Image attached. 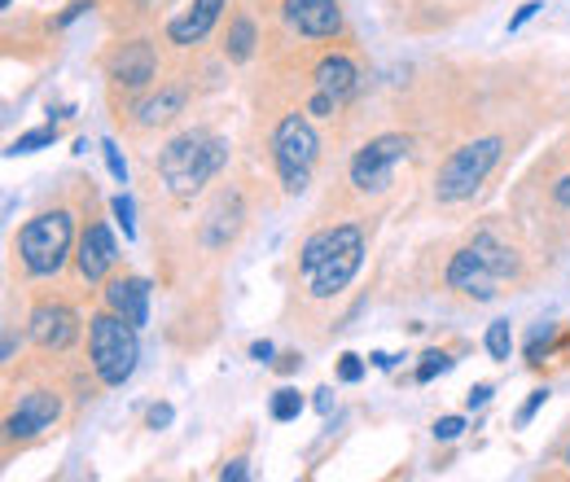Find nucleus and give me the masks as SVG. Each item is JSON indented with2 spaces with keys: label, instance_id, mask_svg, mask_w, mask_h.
I'll return each instance as SVG.
<instances>
[{
  "label": "nucleus",
  "instance_id": "1",
  "mask_svg": "<svg viewBox=\"0 0 570 482\" xmlns=\"http://www.w3.org/2000/svg\"><path fill=\"white\" fill-rule=\"evenodd\" d=\"M360 264H364V233L356 224L312 233L303 242V255H298V268H303L312 298H334L338 289H347L352 276L360 273Z\"/></svg>",
  "mask_w": 570,
  "mask_h": 482
},
{
  "label": "nucleus",
  "instance_id": "2",
  "mask_svg": "<svg viewBox=\"0 0 570 482\" xmlns=\"http://www.w3.org/2000/svg\"><path fill=\"white\" fill-rule=\"evenodd\" d=\"M224 163H228V140L194 128V132L176 137L158 154V176H163V185H167L171 198L189 203L212 176H219Z\"/></svg>",
  "mask_w": 570,
  "mask_h": 482
},
{
  "label": "nucleus",
  "instance_id": "3",
  "mask_svg": "<svg viewBox=\"0 0 570 482\" xmlns=\"http://www.w3.org/2000/svg\"><path fill=\"white\" fill-rule=\"evenodd\" d=\"M88 355H92V368L106 386H124L132 373H137V325L124 321L119 312H101L88 321Z\"/></svg>",
  "mask_w": 570,
  "mask_h": 482
},
{
  "label": "nucleus",
  "instance_id": "4",
  "mask_svg": "<svg viewBox=\"0 0 570 482\" xmlns=\"http://www.w3.org/2000/svg\"><path fill=\"white\" fill-rule=\"evenodd\" d=\"M75 242V219L71 210H45L36 219L22 224L18 233V255H22V268L31 276H53L67 255H71Z\"/></svg>",
  "mask_w": 570,
  "mask_h": 482
},
{
  "label": "nucleus",
  "instance_id": "5",
  "mask_svg": "<svg viewBox=\"0 0 570 482\" xmlns=\"http://www.w3.org/2000/svg\"><path fill=\"white\" fill-rule=\"evenodd\" d=\"M500 137H479L461 149H452V158L439 167L434 176V198L439 203H465L479 194V185L492 176V167L500 163Z\"/></svg>",
  "mask_w": 570,
  "mask_h": 482
},
{
  "label": "nucleus",
  "instance_id": "6",
  "mask_svg": "<svg viewBox=\"0 0 570 482\" xmlns=\"http://www.w3.org/2000/svg\"><path fill=\"white\" fill-rule=\"evenodd\" d=\"M316 149H321V140H316L312 124L303 115H285L282 124H277V132H273V158H277L285 194H303L307 189Z\"/></svg>",
  "mask_w": 570,
  "mask_h": 482
},
{
  "label": "nucleus",
  "instance_id": "7",
  "mask_svg": "<svg viewBox=\"0 0 570 482\" xmlns=\"http://www.w3.org/2000/svg\"><path fill=\"white\" fill-rule=\"evenodd\" d=\"M404 158H409V137H373L352 158V185H356L360 194L386 189Z\"/></svg>",
  "mask_w": 570,
  "mask_h": 482
},
{
  "label": "nucleus",
  "instance_id": "8",
  "mask_svg": "<svg viewBox=\"0 0 570 482\" xmlns=\"http://www.w3.org/2000/svg\"><path fill=\"white\" fill-rule=\"evenodd\" d=\"M500 281H504V276H500L488 259H479L474 246H465V250L452 255V264H448V285L461 289V294H470L474 303H492L500 294Z\"/></svg>",
  "mask_w": 570,
  "mask_h": 482
},
{
  "label": "nucleus",
  "instance_id": "9",
  "mask_svg": "<svg viewBox=\"0 0 570 482\" xmlns=\"http://www.w3.org/2000/svg\"><path fill=\"white\" fill-rule=\"evenodd\" d=\"M285 22L307 40H334L343 31L338 0H285Z\"/></svg>",
  "mask_w": 570,
  "mask_h": 482
},
{
  "label": "nucleus",
  "instance_id": "10",
  "mask_svg": "<svg viewBox=\"0 0 570 482\" xmlns=\"http://www.w3.org/2000/svg\"><path fill=\"white\" fill-rule=\"evenodd\" d=\"M58 416H62V400H58L53 391H31V395H22V404L9 413L4 434H9V439H36V434H45Z\"/></svg>",
  "mask_w": 570,
  "mask_h": 482
},
{
  "label": "nucleus",
  "instance_id": "11",
  "mask_svg": "<svg viewBox=\"0 0 570 482\" xmlns=\"http://www.w3.org/2000/svg\"><path fill=\"white\" fill-rule=\"evenodd\" d=\"M27 325H31V343L45 346V351H62V346H71L75 334H79L75 312L62 307V303H40Z\"/></svg>",
  "mask_w": 570,
  "mask_h": 482
},
{
  "label": "nucleus",
  "instance_id": "12",
  "mask_svg": "<svg viewBox=\"0 0 570 482\" xmlns=\"http://www.w3.org/2000/svg\"><path fill=\"white\" fill-rule=\"evenodd\" d=\"M115 259H119L115 233H110L106 224H92V228L83 233V242H79V255H75V264H79L83 281H101V276L115 268Z\"/></svg>",
  "mask_w": 570,
  "mask_h": 482
},
{
  "label": "nucleus",
  "instance_id": "13",
  "mask_svg": "<svg viewBox=\"0 0 570 482\" xmlns=\"http://www.w3.org/2000/svg\"><path fill=\"white\" fill-rule=\"evenodd\" d=\"M149 281L145 276H119V281H110L106 285V307L110 312H119L124 321H132L137 329H141L145 321H149Z\"/></svg>",
  "mask_w": 570,
  "mask_h": 482
},
{
  "label": "nucleus",
  "instance_id": "14",
  "mask_svg": "<svg viewBox=\"0 0 570 482\" xmlns=\"http://www.w3.org/2000/svg\"><path fill=\"white\" fill-rule=\"evenodd\" d=\"M224 9H228V0H194V4H189V13H180V18H171V22H167L171 45H198V40H207Z\"/></svg>",
  "mask_w": 570,
  "mask_h": 482
},
{
  "label": "nucleus",
  "instance_id": "15",
  "mask_svg": "<svg viewBox=\"0 0 570 482\" xmlns=\"http://www.w3.org/2000/svg\"><path fill=\"white\" fill-rule=\"evenodd\" d=\"M360 88V70L352 58H343V53H330V58H321L316 62V92H330L338 106L343 101H352Z\"/></svg>",
  "mask_w": 570,
  "mask_h": 482
},
{
  "label": "nucleus",
  "instance_id": "16",
  "mask_svg": "<svg viewBox=\"0 0 570 482\" xmlns=\"http://www.w3.org/2000/svg\"><path fill=\"white\" fill-rule=\"evenodd\" d=\"M154 49L145 45V40H132V45H124L119 53H115V62H110V75H115V83H124V88H145L149 79H154Z\"/></svg>",
  "mask_w": 570,
  "mask_h": 482
},
{
  "label": "nucleus",
  "instance_id": "17",
  "mask_svg": "<svg viewBox=\"0 0 570 482\" xmlns=\"http://www.w3.org/2000/svg\"><path fill=\"white\" fill-rule=\"evenodd\" d=\"M180 110H185V88H163L158 97L141 101V110H137V124H141V128H158V124L176 119Z\"/></svg>",
  "mask_w": 570,
  "mask_h": 482
},
{
  "label": "nucleus",
  "instance_id": "18",
  "mask_svg": "<svg viewBox=\"0 0 570 482\" xmlns=\"http://www.w3.org/2000/svg\"><path fill=\"white\" fill-rule=\"evenodd\" d=\"M224 53H228V62H246V58L255 53V22H250V18H233Z\"/></svg>",
  "mask_w": 570,
  "mask_h": 482
},
{
  "label": "nucleus",
  "instance_id": "19",
  "mask_svg": "<svg viewBox=\"0 0 570 482\" xmlns=\"http://www.w3.org/2000/svg\"><path fill=\"white\" fill-rule=\"evenodd\" d=\"M488 351H492V360H509V351H513V329H509V321H492V325H488Z\"/></svg>",
  "mask_w": 570,
  "mask_h": 482
},
{
  "label": "nucleus",
  "instance_id": "20",
  "mask_svg": "<svg viewBox=\"0 0 570 482\" xmlns=\"http://www.w3.org/2000/svg\"><path fill=\"white\" fill-rule=\"evenodd\" d=\"M58 140L53 128H36V132H22V137L9 145V154H36V149H49Z\"/></svg>",
  "mask_w": 570,
  "mask_h": 482
},
{
  "label": "nucleus",
  "instance_id": "21",
  "mask_svg": "<svg viewBox=\"0 0 570 482\" xmlns=\"http://www.w3.org/2000/svg\"><path fill=\"white\" fill-rule=\"evenodd\" d=\"M298 413H303V395L289 391V386H282V391L273 395V416H277V421H294Z\"/></svg>",
  "mask_w": 570,
  "mask_h": 482
},
{
  "label": "nucleus",
  "instance_id": "22",
  "mask_svg": "<svg viewBox=\"0 0 570 482\" xmlns=\"http://www.w3.org/2000/svg\"><path fill=\"white\" fill-rule=\"evenodd\" d=\"M448 368H452V360H448L443 351H426L422 364H417V382H434V377L448 373Z\"/></svg>",
  "mask_w": 570,
  "mask_h": 482
},
{
  "label": "nucleus",
  "instance_id": "23",
  "mask_svg": "<svg viewBox=\"0 0 570 482\" xmlns=\"http://www.w3.org/2000/svg\"><path fill=\"white\" fill-rule=\"evenodd\" d=\"M101 158H106L110 176L124 185V180H128V163H124V154H119V145H115V140H101Z\"/></svg>",
  "mask_w": 570,
  "mask_h": 482
},
{
  "label": "nucleus",
  "instance_id": "24",
  "mask_svg": "<svg viewBox=\"0 0 570 482\" xmlns=\"http://www.w3.org/2000/svg\"><path fill=\"white\" fill-rule=\"evenodd\" d=\"M110 207H115L119 224H124V237L132 242V237H137V219H132V215H137V207H132V198H128V194H119V198H115Z\"/></svg>",
  "mask_w": 570,
  "mask_h": 482
},
{
  "label": "nucleus",
  "instance_id": "25",
  "mask_svg": "<svg viewBox=\"0 0 570 482\" xmlns=\"http://www.w3.org/2000/svg\"><path fill=\"white\" fill-rule=\"evenodd\" d=\"M461 430H465V421H461V416H443V421H434V439H443V443L461 439Z\"/></svg>",
  "mask_w": 570,
  "mask_h": 482
},
{
  "label": "nucleus",
  "instance_id": "26",
  "mask_svg": "<svg viewBox=\"0 0 570 482\" xmlns=\"http://www.w3.org/2000/svg\"><path fill=\"white\" fill-rule=\"evenodd\" d=\"M544 404H549V391H531V400H527V404H522V413H518V425H531V416L540 413Z\"/></svg>",
  "mask_w": 570,
  "mask_h": 482
},
{
  "label": "nucleus",
  "instance_id": "27",
  "mask_svg": "<svg viewBox=\"0 0 570 482\" xmlns=\"http://www.w3.org/2000/svg\"><path fill=\"white\" fill-rule=\"evenodd\" d=\"M338 377H343V382H360V377H364V364H360V355H352V351H347V355L338 360Z\"/></svg>",
  "mask_w": 570,
  "mask_h": 482
},
{
  "label": "nucleus",
  "instance_id": "28",
  "mask_svg": "<svg viewBox=\"0 0 570 482\" xmlns=\"http://www.w3.org/2000/svg\"><path fill=\"white\" fill-rule=\"evenodd\" d=\"M540 9H544V4H540V0H527V4H522V9H518V13H513V18H509V31H518V27H527V22H531V18H535V13H540Z\"/></svg>",
  "mask_w": 570,
  "mask_h": 482
},
{
  "label": "nucleus",
  "instance_id": "29",
  "mask_svg": "<svg viewBox=\"0 0 570 482\" xmlns=\"http://www.w3.org/2000/svg\"><path fill=\"white\" fill-rule=\"evenodd\" d=\"M492 400V386L488 382H479V386H470V395H465V409H483Z\"/></svg>",
  "mask_w": 570,
  "mask_h": 482
},
{
  "label": "nucleus",
  "instance_id": "30",
  "mask_svg": "<svg viewBox=\"0 0 570 482\" xmlns=\"http://www.w3.org/2000/svg\"><path fill=\"white\" fill-rule=\"evenodd\" d=\"M219 479H224V482H246V479H250V470H246V461H228V465L219 470Z\"/></svg>",
  "mask_w": 570,
  "mask_h": 482
},
{
  "label": "nucleus",
  "instance_id": "31",
  "mask_svg": "<svg viewBox=\"0 0 570 482\" xmlns=\"http://www.w3.org/2000/svg\"><path fill=\"white\" fill-rule=\"evenodd\" d=\"M330 110H338V101H334L330 92H316L312 106H307V115H330Z\"/></svg>",
  "mask_w": 570,
  "mask_h": 482
},
{
  "label": "nucleus",
  "instance_id": "32",
  "mask_svg": "<svg viewBox=\"0 0 570 482\" xmlns=\"http://www.w3.org/2000/svg\"><path fill=\"white\" fill-rule=\"evenodd\" d=\"M171 404H154V409H149V425H154V430H163V425H171Z\"/></svg>",
  "mask_w": 570,
  "mask_h": 482
},
{
  "label": "nucleus",
  "instance_id": "33",
  "mask_svg": "<svg viewBox=\"0 0 570 482\" xmlns=\"http://www.w3.org/2000/svg\"><path fill=\"white\" fill-rule=\"evenodd\" d=\"M316 413L321 416L334 413V391H330V386H321V391H316Z\"/></svg>",
  "mask_w": 570,
  "mask_h": 482
},
{
  "label": "nucleus",
  "instance_id": "34",
  "mask_svg": "<svg viewBox=\"0 0 570 482\" xmlns=\"http://www.w3.org/2000/svg\"><path fill=\"white\" fill-rule=\"evenodd\" d=\"M88 9H92V4H88V0H75L71 9H67V13H62V27H71L75 18H79V13H88Z\"/></svg>",
  "mask_w": 570,
  "mask_h": 482
},
{
  "label": "nucleus",
  "instance_id": "35",
  "mask_svg": "<svg viewBox=\"0 0 570 482\" xmlns=\"http://www.w3.org/2000/svg\"><path fill=\"white\" fill-rule=\"evenodd\" d=\"M250 360L268 364V360H273V343H268V338H264V343H255V346H250Z\"/></svg>",
  "mask_w": 570,
  "mask_h": 482
},
{
  "label": "nucleus",
  "instance_id": "36",
  "mask_svg": "<svg viewBox=\"0 0 570 482\" xmlns=\"http://www.w3.org/2000/svg\"><path fill=\"white\" fill-rule=\"evenodd\" d=\"M553 198H558V207H570V176H562V180H558Z\"/></svg>",
  "mask_w": 570,
  "mask_h": 482
},
{
  "label": "nucleus",
  "instance_id": "37",
  "mask_svg": "<svg viewBox=\"0 0 570 482\" xmlns=\"http://www.w3.org/2000/svg\"><path fill=\"white\" fill-rule=\"evenodd\" d=\"M368 360H373V364H377V368H391V364H395V355H386V351H373V355H368Z\"/></svg>",
  "mask_w": 570,
  "mask_h": 482
},
{
  "label": "nucleus",
  "instance_id": "38",
  "mask_svg": "<svg viewBox=\"0 0 570 482\" xmlns=\"http://www.w3.org/2000/svg\"><path fill=\"white\" fill-rule=\"evenodd\" d=\"M0 4H4V9H9V4H13V0H0Z\"/></svg>",
  "mask_w": 570,
  "mask_h": 482
}]
</instances>
